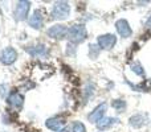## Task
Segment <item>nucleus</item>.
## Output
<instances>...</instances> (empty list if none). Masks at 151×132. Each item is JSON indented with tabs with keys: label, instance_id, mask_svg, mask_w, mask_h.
<instances>
[{
	"label": "nucleus",
	"instance_id": "1",
	"mask_svg": "<svg viewBox=\"0 0 151 132\" xmlns=\"http://www.w3.org/2000/svg\"><path fill=\"white\" fill-rule=\"evenodd\" d=\"M88 37V31L83 24H74L68 31V39L72 44L77 45L80 42H83Z\"/></svg>",
	"mask_w": 151,
	"mask_h": 132
},
{
	"label": "nucleus",
	"instance_id": "2",
	"mask_svg": "<svg viewBox=\"0 0 151 132\" xmlns=\"http://www.w3.org/2000/svg\"><path fill=\"white\" fill-rule=\"evenodd\" d=\"M70 15V5L66 1H56L50 11L52 20H66Z\"/></svg>",
	"mask_w": 151,
	"mask_h": 132
},
{
	"label": "nucleus",
	"instance_id": "3",
	"mask_svg": "<svg viewBox=\"0 0 151 132\" xmlns=\"http://www.w3.org/2000/svg\"><path fill=\"white\" fill-rule=\"evenodd\" d=\"M117 44V37L113 33H105L98 36L97 39V45L101 48V50H110L114 48V45Z\"/></svg>",
	"mask_w": 151,
	"mask_h": 132
},
{
	"label": "nucleus",
	"instance_id": "4",
	"mask_svg": "<svg viewBox=\"0 0 151 132\" xmlns=\"http://www.w3.org/2000/svg\"><path fill=\"white\" fill-rule=\"evenodd\" d=\"M68 31L69 28L64 24H56L52 25L49 29L47 31V34L53 40H63L65 37H68Z\"/></svg>",
	"mask_w": 151,
	"mask_h": 132
},
{
	"label": "nucleus",
	"instance_id": "5",
	"mask_svg": "<svg viewBox=\"0 0 151 132\" xmlns=\"http://www.w3.org/2000/svg\"><path fill=\"white\" fill-rule=\"evenodd\" d=\"M29 9H31V1H27V0L17 1L15 7V20H17V21L25 20L28 17Z\"/></svg>",
	"mask_w": 151,
	"mask_h": 132
},
{
	"label": "nucleus",
	"instance_id": "6",
	"mask_svg": "<svg viewBox=\"0 0 151 132\" xmlns=\"http://www.w3.org/2000/svg\"><path fill=\"white\" fill-rule=\"evenodd\" d=\"M16 60H17V52L12 46L4 48L1 50V53H0V62L5 66H9L12 64H15Z\"/></svg>",
	"mask_w": 151,
	"mask_h": 132
},
{
	"label": "nucleus",
	"instance_id": "7",
	"mask_svg": "<svg viewBox=\"0 0 151 132\" xmlns=\"http://www.w3.org/2000/svg\"><path fill=\"white\" fill-rule=\"evenodd\" d=\"M106 110H107V103H105V102H102L101 104H98V106L96 107V108L93 110V111L90 112V114L88 115V120L90 123H98L99 120L102 119V118H105V114H106Z\"/></svg>",
	"mask_w": 151,
	"mask_h": 132
},
{
	"label": "nucleus",
	"instance_id": "8",
	"mask_svg": "<svg viewBox=\"0 0 151 132\" xmlns=\"http://www.w3.org/2000/svg\"><path fill=\"white\" fill-rule=\"evenodd\" d=\"M115 29H117L118 34L123 39H129L133 34V29H131L130 24L126 19H119V20L115 21Z\"/></svg>",
	"mask_w": 151,
	"mask_h": 132
},
{
	"label": "nucleus",
	"instance_id": "9",
	"mask_svg": "<svg viewBox=\"0 0 151 132\" xmlns=\"http://www.w3.org/2000/svg\"><path fill=\"white\" fill-rule=\"evenodd\" d=\"M7 103L9 104L12 108L21 110L24 104V96L21 95L19 91H11L9 95L7 96Z\"/></svg>",
	"mask_w": 151,
	"mask_h": 132
},
{
	"label": "nucleus",
	"instance_id": "10",
	"mask_svg": "<svg viewBox=\"0 0 151 132\" xmlns=\"http://www.w3.org/2000/svg\"><path fill=\"white\" fill-rule=\"evenodd\" d=\"M147 122H149L147 114H135V115H133V116H130V119H129V126H130L131 128L138 130V128H142L143 126H146Z\"/></svg>",
	"mask_w": 151,
	"mask_h": 132
},
{
	"label": "nucleus",
	"instance_id": "11",
	"mask_svg": "<svg viewBox=\"0 0 151 132\" xmlns=\"http://www.w3.org/2000/svg\"><path fill=\"white\" fill-rule=\"evenodd\" d=\"M28 25L33 29H41L44 26V16H42L41 11L36 9L28 19Z\"/></svg>",
	"mask_w": 151,
	"mask_h": 132
},
{
	"label": "nucleus",
	"instance_id": "12",
	"mask_svg": "<svg viewBox=\"0 0 151 132\" xmlns=\"http://www.w3.org/2000/svg\"><path fill=\"white\" fill-rule=\"evenodd\" d=\"M25 52L32 57H45L48 54V48L44 44L31 45V46H25Z\"/></svg>",
	"mask_w": 151,
	"mask_h": 132
},
{
	"label": "nucleus",
	"instance_id": "13",
	"mask_svg": "<svg viewBox=\"0 0 151 132\" xmlns=\"http://www.w3.org/2000/svg\"><path fill=\"white\" fill-rule=\"evenodd\" d=\"M66 122L65 119H63V118L60 116H52L49 118V119H47V122H45V126H47V128H49L50 131H61L64 127H65Z\"/></svg>",
	"mask_w": 151,
	"mask_h": 132
},
{
	"label": "nucleus",
	"instance_id": "14",
	"mask_svg": "<svg viewBox=\"0 0 151 132\" xmlns=\"http://www.w3.org/2000/svg\"><path fill=\"white\" fill-rule=\"evenodd\" d=\"M118 123H119V119H118V118L105 116V118H102V119L99 120L96 126H97V128L99 130V132H104V131L109 130V128H111L113 126L118 124Z\"/></svg>",
	"mask_w": 151,
	"mask_h": 132
},
{
	"label": "nucleus",
	"instance_id": "15",
	"mask_svg": "<svg viewBox=\"0 0 151 132\" xmlns=\"http://www.w3.org/2000/svg\"><path fill=\"white\" fill-rule=\"evenodd\" d=\"M111 107L117 112H123L126 110V101H123V99H114V101H111Z\"/></svg>",
	"mask_w": 151,
	"mask_h": 132
},
{
	"label": "nucleus",
	"instance_id": "16",
	"mask_svg": "<svg viewBox=\"0 0 151 132\" xmlns=\"http://www.w3.org/2000/svg\"><path fill=\"white\" fill-rule=\"evenodd\" d=\"M99 53H101V48H99L97 44L89 45V57H90L91 60H97L98 56H99Z\"/></svg>",
	"mask_w": 151,
	"mask_h": 132
},
{
	"label": "nucleus",
	"instance_id": "17",
	"mask_svg": "<svg viewBox=\"0 0 151 132\" xmlns=\"http://www.w3.org/2000/svg\"><path fill=\"white\" fill-rule=\"evenodd\" d=\"M131 71L134 73V74H137V75H139V77H145L146 75V71H145V69H143V66L141 65L139 62H134V64H131Z\"/></svg>",
	"mask_w": 151,
	"mask_h": 132
},
{
	"label": "nucleus",
	"instance_id": "18",
	"mask_svg": "<svg viewBox=\"0 0 151 132\" xmlns=\"http://www.w3.org/2000/svg\"><path fill=\"white\" fill-rule=\"evenodd\" d=\"M72 132H86V127L81 122H73L72 123Z\"/></svg>",
	"mask_w": 151,
	"mask_h": 132
},
{
	"label": "nucleus",
	"instance_id": "19",
	"mask_svg": "<svg viewBox=\"0 0 151 132\" xmlns=\"http://www.w3.org/2000/svg\"><path fill=\"white\" fill-rule=\"evenodd\" d=\"M66 54L68 56H74L76 54V45L74 44L69 42V44L66 45Z\"/></svg>",
	"mask_w": 151,
	"mask_h": 132
},
{
	"label": "nucleus",
	"instance_id": "20",
	"mask_svg": "<svg viewBox=\"0 0 151 132\" xmlns=\"http://www.w3.org/2000/svg\"><path fill=\"white\" fill-rule=\"evenodd\" d=\"M0 95H1L3 98L7 96V86L5 85H0Z\"/></svg>",
	"mask_w": 151,
	"mask_h": 132
},
{
	"label": "nucleus",
	"instance_id": "21",
	"mask_svg": "<svg viewBox=\"0 0 151 132\" xmlns=\"http://www.w3.org/2000/svg\"><path fill=\"white\" fill-rule=\"evenodd\" d=\"M146 28H151V16H150V19L146 21Z\"/></svg>",
	"mask_w": 151,
	"mask_h": 132
},
{
	"label": "nucleus",
	"instance_id": "22",
	"mask_svg": "<svg viewBox=\"0 0 151 132\" xmlns=\"http://www.w3.org/2000/svg\"><path fill=\"white\" fill-rule=\"evenodd\" d=\"M149 83H150V86H151V79H150V81H149Z\"/></svg>",
	"mask_w": 151,
	"mask_h": 132
}]
</instances>
